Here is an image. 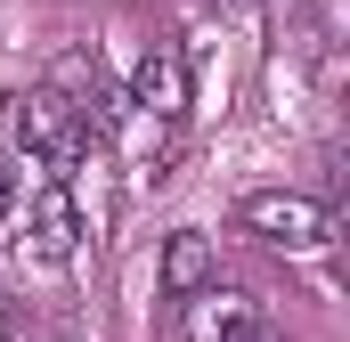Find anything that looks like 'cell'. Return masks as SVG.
Masks as SVG:
<instances>
[{
	"label": "cell",
	"instance_id": "8992f818",
	"mask_svg": "<svg viewBox=\"0 0 350 342\" xmlns=\"http://www.w3.org/2000/svg\"><path fill=\"white\" fill-rule=\"evenodd\" d=\"M155 277H163L172 302L204 293V285H212V237H204V228H172V237H163V261H155Z\"/></svg>",
	"mask_w": 350,
	"mask_h": 342
},
{
	"label": "cell",
	"instance_id": "277c9868",
	"mask_svg": "<svg viewBox=\"0 0 350 342\" xmlns=\"http://www.w3.org/2000/svg\"><path fill=\"white\" fill-rule=\"evenodd\" d=\"M131 114H155V122H179L187 114V57H179L172 41H155L131 66Z\"/></svg>",
	"mask_w": 350,
	"mask_h": 342
},
{
	"label": "cell",
	"instance_id": "5b68a950",
	"mask_svg": "<svg viewBox=\"0 0 350 342\" xmlns=\"http://www.w3.org/2000/svg\"><path fill=\"white\" fill-rule=\"evenodd\" d=\"M25 237H33V261H49V269H66V261L82 253V204H74V187H66V179L33 196Z\"/></svg>",
	"mask_w": 350,
	"mask_h": 342
},
{
	"label": "cell",
	"instance_id": "6da1fadb",
	"mask_svg": "<svg viewBox=\"0 0 350 342\" xmlns=\"http://www.w3.org/2000/svg\"><path fill=\"white\" fill-rule=\"evenodd\" d=\"M237 220H245L253 237H269V245H285V253H310V245H326V228H334L326 204L301 196V187H261V196H245Z\"/></svg>",
	"mask_w": 350,
	"mask_h": 342
},
{
	"label": "cell",
	"instance_id": "52a82bcc",
	"mask_svg": "<svg viewBox=\"0 0 350 342\" xmlns=\"http://www.w3.org/2000/svg\"><path fill=\"white\" fill-rule=\"evenodd\" d=\"M106 139H122V155L147 171V179H163V163L179 155V122H155V114H114Z\"/></svg>",
	"mask_w": 350,
	"mask_h": 342
},
{
	"label": "cell",
	"instance_id": "ba28073f",
	"mask_svg": "<svg viewBox=\"0 0 350 342\" xmlns=\"http://www.w3.org/2000/svg\"><path fill=\"white\" fill-rule=\"evenodd\" d=\"M8 204H16V171L0 163V220H8Z\"/></svg>",
	"mask_w": 350,
	"mask_h": 342
},
{
	"label": "cell",
	"instance_id": "3957f363",
	"mask_svg": "<svg viewBox=\"0 0 350 342\" xmlns=\"http://www.w3.org/2000/svg\"><path fill=\"white\" fill-rule=\"evenodd\" d=\"M187 342H261V302L237 285L187 293Z\"/></svg>",
	"mask_w": 350,
	"mask_h": 342
},
{
	"label": "cell",
	"instance_id": "9c48e42d",
	"mask_svg": "<svg viewBox=\"0 0 350 342\" xmlns=\"http://www.w3.org/2000/svg\"><path fill=\"white\" fill-rule=\"evenodd\" d=\"M261 342H269V334H261Z\"/></svg>",
	"mask_w": 350,
	"mask_h": 342
},
{
	"label": "cell",
	"instance_id": "7a4b0ae2",
	"mask_svg": "<svg viewBox=\"0 0 350 342\" xmlns=\"http://www.w3.org/2000/svg\"><path fill=\"white\" fill-rule=\"evenodd\" d=\"M16 147L41 155V163H82L90 131H82V114H74V98H57L49 82L25 90V98H16Z\"/></svg>",
	"mask_w": 350,
	"mask_h": 342
}]
</instances>
